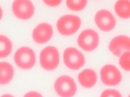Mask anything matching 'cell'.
Segmentation results:
<instances>
[{"mask_svg": "<svg viewBox=\"0 0 130 97\" xmlns=\"http://www.w3.org/2000/svg\"><path fill=\"white\" fill-rule=\"evenodd\" d=\"M81 25V20L78 16L67 15L62 16L57 22V29L61 35L69 36L78 31Z\"/></svg>", "mask_w": 130, "mask_h": 97, "instance_id": "cell-1", "label": "cell"}, {"mask_svg": "<svg viewBox=\"0 0 130 97\" xmlns=\"http://www.w3.org/2000/svg\"><path fill=\"white\" fill-rule=\"evenodd\" d=\"M41 66L44 69L52 70L58 66L59 63V54L56 48L49 46L45 48L40 56Z\"/></svg>", "mask_w": 130, "mask_h": 97, "instance_id": "cell-2", "label": "cell"}, {"mask_svg": "<svg viewBox=\"0 0 130 97\" xmlns=\"http://www.w3.org/2000/svg\"><path fill=\"white\" fill-rule=\"evenodd\" d=\"M15 64L23 69H29L32 68L36 61V54L29 48L23 47L19 48L14 54Z\"/></svg>", "mask_w": 130, "mask_h": 97, "instance_id": "cell-3", "label": "cell"}, {"mask_svg": "<svg viewBox=\"0 0 130 97\" xmlns=\"http://www.w3.org/2000/svg\"><path fill=\"white\" fill-rule=\"evenodd\" d=\"M56 92L61 97H72L76 91L74 81L68 76H62L56 80L54 83Z\"/></svg>", "mask_w": 130, "mask_h": 97, "instance_id": "cell-4", "label": "cell"}, {"mask_svg": "<svg viewBox=\"0 0 130 97\" xmlns=\"http://www.w3.org/2000/svg\"><path fill=\"white\" fill-rule=\"evenodd\" d=\"M63 58L65 65L71 69H79L85 64L83 54L75 48H66L64 51Z\"/></svg>", "mask_w": 130, "mask_h": 97, "instance_id": "cell-5", "label": "cell"}, {"mask_svg": "<svg viewBox=\"0 0 130 97\" xmlns=\"http://www.w3.org/2000/svg\"><path fill=\"white\" fill-rule=\"evenodd\" d=\"M78 43L79 46L84 51H93L99 44V35L96 32L91 29L84 30L79 35Z\"/></svg>", "mask_w": 130, "mask_h": 97, "instance_id": "cell-6", "label": "cell"}, {"mask_svg": "<svg viewBox=\"0 0 130 97\" xmlns=\"http://www.w3.org/2000/svg\"><path fill=\"white\" fill-rule=\"evenodd\" d=\"M12 8L14 15L21 20L29 19L34 13V4L29 1H14Z\"/></svg>", "mask_w": 130, "mask_h": 97, "instance_id": "cell-7", "label": "cell"}, {"mask_svg": "<svg viewBox=\"0 0 130 97\" xmlns=\"http://www.w3.org/2000/svg\"><path fill=\"white\" fill-rule=\"evenodd\" d=\"M101 80L107 86H116L121 82L122 76L119 69L113 65H106L101 70Z\"/></svg>", "mask_w": 130, "mask_h": 97, "instance_id": "cell-8", "label": "cell"}, {"mask_svg": "<svg viewBox=\"0 0 130 97\" xmlns=\"http://www.w3.org/2000/svg\"><path fill=\"white\" fill-rule=\"evenodd\" d=\"M95 21L98 27L103 31L113 30L116 25V20L113 14L106 10L98 12L95 17Z\"/></svg>", "mask_w": 130, "mask_h": 97, "instance_id": "cell-9", "label": "cell"}, {"mask_svg": "<svg viewBox=\"0 0 130 97\" xmlns=\"http://www.w3.org/2000/svg\"><path fill=\"white\" fill-rule=\"evenodd\" d=\"M53 34V28L50 24L47 23H41L34 29L32 38L36 43L43 44L51 39Z\"/></svg>", "mask_w": 130, "mask_h": 97, "instance_id": "cell-10", "label": "cell"}, {"mask_svg": "<svg viewBox=\"0 0 130 97\" xmlns=\"http://www.w3.org/2000/svg\"><path fill=\"white\" fill-rule=\"evenodd\" d=\"M109 48L113 54L119 57L123 52L130 50V39L125 35L117 36L110 41Z\"/></svg>", "mask_w": 130, "mask_h": 97, "instance_id": "cell-11", "label": "cell"}, {"mask_svg": "<svg viewBox=\"0 0 130 97\" xmlns=\"http://www.w3.org/2000/svg\"><path fill=\"white\" fill-rule=\"evenodd\" d=\"M96 74L91 69H86L79 74L78 79L81 86L86 88H90L95 84L96 82Z\"/></svg>", "mask_w": 130, "mask_h": 97, "instance_id": "cell-12", "label": "cell"}, {"mask_svg": "<svg viewBox=\"0 0 130 97\" xmlns=\"http://www.w3.org/2000/svg\"><path fill=\"white\" fill-rule=\"evenodd\" d=\"M13 66L6 62H0V84L5 85L11 81L14 76Z\"/></svg>", "mask_w": 130, "mask_h": 97, "instance_id": "cell-13", "label": "cell"}, {"mask_svg": "<svg viewBox=\"0 0 130 97\" xmlns=\"http://www.w3.org/2000/svg\"><path fill=\"white\" fill-rule=\"evenodd\" d=\"M115 10L120 17L128 18L130 15V3L129 1H119L116 2Z\"/></svg>", "mask_w": 130, "mask_h": 97, "instance_id": "cell-14", "label": "cell"}, {"mask_svg": "<svg viewBox=\"0 0 130 97\" xmlns=\"http://www.w3.org/2000/svg\"><path fill=\"white\" fill-rule=\"evenodd\" d=\"M12 44L7 37L0 35V58L8 57L11 52Z\"/></svg>", "mask_w": 130, "mask_h": 97, "instance_id": "cell-15", "label": "cell"}, {"mask_svg": "<svg viewBox=\"0 0 130 97\" xmlns=\"http://www.w3.org/2000/svg\"><path fill=\"white\" fill-rule=\"evenodd\" d=\"M87 4V1H67L68 7L72 11H80L84 8Z\"/></svg>", "mask_w": 130, "mask_h": 97, "instance_id": "cell-16", "label": "cell"}, {"mask_svg": "<svg viewBox=\"0 0 130 97\" xmlns=\"http://www.w3.org/2000/svg\"><path fill=\"white\" fill-rule=\"evenodd\" d=\"M130 52H126L121 56L120 59V64L124 69L130 70Z\"/></svg>", "mask_w": 130, "mask_h": 97, "instance_id": "cell-17", "label": "cell"}, {"mask_svg": "<svg viewBox=\"0 0 130 97\" xmlns=\"http://www.w3.org/2000/svg\"><path fill=\"white\" fill-rule=\"evenodd\" d=\"M101 97H121L119 92L114 90H105L101 94Z\"/></svg>", "mask_w": 130, "mask_h": 97, "instance_id": "cell-18", "label": "cell"}, {"mask_svg": "<svg viewBox=\"0 0 130 97\" xmlns=\"http://www.w3.org/2000/svg\"><path fill=\"white\" fill-rule=\"evenodd\" d=\"M46 4L51 6H55L59 5L61 3V1H44Z\"/></svg>", "mask_w": 130, "mask_h": 97, "instance_id": "cell-19", "label": "cell"}, {"mask_svg": "<svg viewBox=\"0 0 130 97\" xmlns=\"http://www.w3.org/2000/svg\"><path fill=\"white\" fill-rule=\"evenodd\" d=\"M42 95L38 92L35 91L28 92L25 95V97H42Z\"/></svg>", "mask_w": 130, "mask_h": 97, "instance_id": "cell-20", "label": "cell"}, {"mask_svg": "<svg viewBox=\"0 0 130 97\" xmlns=\"http://www.w3.org/2000/svg\"><path fill=\"white\" fill-rule=\"evenodd\" d=\"M3 16V10L1 7H0V20H1Z\"/></svg>", "mask_w": 130, "mask_h": 97, "instance_id": "cell-21", "label": "cell"}]
</instances>
